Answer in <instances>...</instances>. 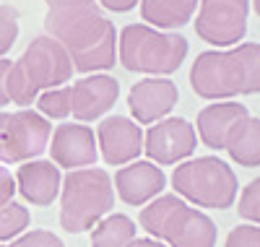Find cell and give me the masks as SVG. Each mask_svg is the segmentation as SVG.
Segmentation results:
<instances>
[{
  "label": "cell",
  "mask_w": 260,
  "mask_h": 247,
  "mask_svg": "<svg viewBox=\"0 0 260 247\" xmlns=\"http://www.w3.org/2000/svg\"><path fill=\"white\" fill-rule=\"evenodd\" d=\"M120 97V81L107 73H89L68 86L71 117L78 122H94L104 117Z\"/></svg>",
  "instance_id": "cell-13"
},
{
  "label": "cell",
  "mask_w": 260,
  "mask_h": 247,
  "mask_svg": "<svg viewBox=\"0 0 260 247\" xmlns=\"http://www.w3.org/2000/svg\"><path fill=\"white\" fill-rule=\"evenodd\" d=\"M18 39V11L13 6H0V57H6Z\"/></svg>",
  "instance_id": "cell-24"
},
{
  "label": "cell",
  "mask_w": 260,
  "mask_h": 247,
  "mask_svg": "<svg viewBox=\"0 0 260 247\" xmlns=\"http://www.w3.org/2000/svg\"><path fill=\"white\" fill-rule=\"evenodd\" d=\"M13 179H16V193H21V198L37 208L52 206L60 195V185H62L60 167L47 159L24 162L16 169Z\"/></svg>",
  "instance_id": "cell-16"
},
{
  "label": "cell",
  "mask_w": 260,
  "mask_h": 247,
  "mask_svg": "<svg viewBox=\"0 0 260 247\" xmlns=\"http://www.w3.org/2000/svg\"><path fill=\"white\" fill-rule=\"evenodd\" d=\"M8 71H11V60L8 57H0V107L11 104L8 91H6V76H8Z\"/></svg>",
  "instance_id": "cell-30"
},
{
  "label": "cell",
  "mask_w": 260,
  "mask_h": 247,
  "mask_svg": "<svg viewBox=\"0 0 260 247\" xmlns=\"http://www.w3.org/2000/svg\"><path fill=\"white\" fill-rule=\"evenodd\" d=\"M47 11H62V8H86L96 6V0H45Z\"/></svg>",
  "instance_id": "cell-28"
},
{
  "label": "cell",
  "mask_w": 260,
  "mask_h": 247,
  "mask_svg": "<svg viewBox=\"0 0 260 247\" xmlns=\"http://www.w3.org/2000/svg\"><path fill=\"white\" fill-rule=\"evenodd\" d=\"M31 224V213L24 203H11L0 206V242H11L18 234H24Z\"/></svg>",
  "instance_id": "cell-21"
},
{
  "label": "cell",
  "mask_w": 260,
  "mask_h": 247,
  "mask_svg": "<svg viewBox=\"0 0 260 247\" xmlns=\"http://www.w3.org/2000/svg\"><path fill=\"white\" fill-rule=\"evenodd\" d=\"M250 0H201L195 34L211 47H234L247 34Z\"/></svg>",
  "instance_id": "cell-9"
},
{
  "label": "cell",
  "mask_w": 260,
  "mask_h": 247,
  "mask_svg": "<svg viewBox=\"0 0 260 247\" xmlns=\"http://www.w3.org/2000/svg\"><path fill=\"white\" fill-rule=\"evenodd\" d=\"M250 112L245 104L240 102H216V104H208L198 112V122H195V136L201 138V143L211 151H224V143H226V136L229 130L240 122L242 117H247Z\"/></svg>",
  "instance_id": "cell-17"
},
{
  "label": "cell",
  "mask_w": 260,
  "mask_h": 247,
  "mask_svg": "<svg viewBox=\"0 0 260 247\" xmlns=\"http://www.w3.org/2000/svg\"><path fill=\"white\" fill-rule=\"evenodd\" d=\"M71 78L73 63L68 52L50 34H39L29 42L24 55L11 63V71L6 76V91L13 104L29 107L42 91L65 86Z\"/></svg>",
  "instance_id": "cell-3"
},
{
  "label": "cell",
  "mask_w": 260,
  "mask_h": 247,
  "mask_svg": "<svg viewBox=\"0 0 260 247\" xmlns=\"http://www.w3.org/2000/svg\"><path fill=\"white\" fill-rule=\"evenodd\" d=\"M117 198L125 206H146L148 200H154L161 195L167 188V177L159 164L148 162V159H136L115 172V182H112Z\"/></svg>",
  "instance_id": "cell-15"
},
{
  "label": "cell",
  "mask_w": 260,
  "mask_h": 247,
  "mask_svg": "<svg viewBox=\"0 0 260 247\" xmlns=\"http://www.w3.org/2000/svg\"><path fill=\"white\" fill-rule=\"evenodd\" d=\"M60 227L68 234L91 229L115 208L112 177L102 167L71 169L60 185Z\"/></svg>",
  "instance_id": "cell-6"
},
{
  "label": "cell",
  "mask_w": 260,
  "mask_h": 247,
  "mask_svg": "<svg viewBox=\"0 0 260 247\" xmlns=\"http://www.w3.org/2000/svg\"><path fill=\"white\" fill-rule=\"evenodd\" d=\"M96 148L110 167H125L143 153V130L125 115H110L96 125Z\"/></svg>",
  "instance_id": "cell-12"
},
{
  "label": "cell",
  "mask_w": 260,
  "mask_h": 247,
  "mask_svg": "<svg viewBox=\"0 0 260 247\" xmlns=\"http://www.w3.org/2000/svg\"><path fill=\"white\" fill-rule=\"evenodd\" d=\"M127 247H167L161 239H154V237H136V239H130Z\"/></svg>",
  "instance_id": "cell-31"
},
{
  "label": "cell",
  "mask_w": 260,
  "mask_h": 247,
  "mask_svg": "<svg viewBox=\"0 0 260 247\" xmlns=\"http://www.w3.org/2000/svg\"><path fill=\"white\" fill-rule=\"evenodd\" d=\"M13 195H16V179L8 167H0V206L11 203Z\"/></svg>",
  "instance_id": "cell-27"
},
{
  "label": "cell",
  "mask_w": 260,
  "mask_h": 247,
  "mask_svg": "<svg viewBox=\"0 0 260 247\" xmlns=\"http://www.w3.org/2000/svg\"><path fill=\"white\" fill-rule=\"evenodd\" d=\"M190 88L211 102L260 94V42L201 52L190 68Z\"/></svg>",
  "instance_id": "cell-2"
},
{
  "label": "cell",
  "mask_w": 260,
  "mask_h": 247,
  "mask_svg": "<svg viewBox=\"0 0 260 247\" xmlns=\"http://www.w3.org/2000/svg\"><path fill=\"white\" fill-rule=\"evenodd\" d=\"M198 136L195 125L185 117H164L143 133V153L159 167L180 164L195 153Z\"/></svg>",
  "instance_id": "cell-10"
},
{
  "label": "cell",
  "mask_w": 260,
  "mask_h": 247,
  "mask_svg": "<svg viewBox=\"0 0 260 247\" xmlns=\"http://www.w3.org/2000/svg\"><path fill=\"white\" fill-rule=\"evenodd\" d=\"M50 156L52 164L62 169H81V167H94L99 159L96 136L94 128L81 125V122H62L52 130L50 136Z\"/></svg>",
  "instance_id": "cell-14"
},
{
  "label": "cell",
  "mask_w": 260,
  "mask_h": 247,
  "mask_svg": "<svg viewBox=\"0 0 260 247\" xmlns=\"http://www.w3.org/2000/svg\"><path fill=\"white\" fill-rule=\"evenodd\" d=\"M45 32L68 52L73 71L104 73L117 63V29L96 6L47 11Z\"/></svg>",
  "instance_id": "cell-1"
},
{
  "label": "cell",
  "mask_w": 260,
  "mask_h": 247,
  "mask_svg": "<svg viewBox=\"0 0 260 247\" xmlns=\"http://www.w3.org/2000/svg\"><path fill=\"white\" fill-rule=\"evenodd\" d=\"M141 229L167 247H216V224L175 193L156 195L138 213Z\"/></svg>",
  "instance_id": "cell-4"
},
{
  "label": "cell",
  "mask_w": 260,
  "mask_h": 247,
  "mask_svg": "<svg viewBox=\"0 0 260 247\" xmlns=\"http://www.w3.org/2000/svg\"><path fill=\"white\" fill-rule=\"evenodd\" d=\"M172 188L185 203L216 211L232 208L240 193L234 169L219 156H198L180 162V167L172 172Z\"/></svg>",
  "instance_id": "cell-7"
},
{
  "label": "cell",
  "mask_w": 260,
  "mask_h": 247,
  "mask_svg": "<svg viewBox=\"0 0 260 247\" xmlns=\"http://www.w3.org/2000/svg\"><path fill=\"white\" fill-rule=\"evenodd\" d=\"M180 102V88L169 76H146L127 91V109L138 125H154Z\"/></svg>",
  "instance_id": "cell-11"
},
{
  "label": "cell",
  "mask_w": 260,
  "mask_h": 247,
  "mask_svg": "<svg viewBox=\"0 0 260 247\" xmlns=\"http://www.w3.org/2000/svg\"><path fill=\"white\" fill-rule=\"evenodd\" d=\"M0 247H6V244H0Z\"/></svg>",
  "instance_id": "cell-33"
},
{
  "label": "cell",
  "mask_w": 260,
  "mask_h": 247,
  "mask_svg": "<svg viewBox=\"0 0 260 247\" xmlns=\"http://www.w3.org/2000/svg\"><path fill=\"white\" fill-rule=\"evenodd\" d=\"M187 39L148 24H127L117 34V63L130 73L172 76L187 57Z\"/></svg>",
  "instance_id": "cell-5"
},
{
  "label": "cell",
  "mask_w": 260,
  "mask_h": 247,
  "mask_svg": "<svg viewBox=\"0 0 260 247\" xmlns=\"http://www.w3.org/2000/svg\"><path fill=\"white\" fill-rule=\"evenodd\" d=\"M237 213H240V219L260 227V177L250 179V182L242 188L240 203H237Z\"/></svg>",
  "instance_id": "cell-23"
},
{
  "label": "cell",
  "mask_w": 260,
  "mask_h": 247,
  "mask_svg": "<svg viewBox=\"0 0 260 247\" xmlns=\"http://www.w3.org/2000/svg\"><path fill=\"white\" fill-rule=\"evenodd\" d=\"M50 136L52 122L29 107L0 112V164H24L39 159L50 146Z\"/></svg>",
  "instance_id": "cell-8"
},
{
  "label": "cell",
  "mask_w": 260,
  "mask_h": 247,
  "mask_svg": "<svg viewBox=\"0 0 260 247\" xmlns=\"http://www.w3.org/2000/svg\"><path fill=\"white\" fill-rule=\"evenodd\" d=\"M141 18L148 26L169 32L182 29L198 8V0H141Z\"/></svg>",
  "instance_id": "cell-19"
},
{
  "label": "cell",
  "mask_w": 260,
  "mask_h": 247,
  "mask_svg": "<svg viewBox=\"0 0 260 247\" xmlns=\"http://www.w3.org/2000/svg\"><path fill=\"white\" fill-rule=\"evenodd\" d=\"M224 247H260V227L257 224H237L226 234Z\"/></svg>",
  "instance_id": "cell-26"
},
{
  "label": "cell",
  "mask_w": 260,
  "mask_h": 247,
  "mask_svg": "<svg viewBox=\"0 0 260 247\" xmlns=\"http://www.w3.org/2000/svg\"><path fill=\"white\" fill-rule=\"evenodd\" d=\"M37 109L39 115H45L47 120H65L71 117V102H68V86L47 88L37 97Z\"/></svg>",
  "instance_id": "cell-22"
},
{
  "label": "cell",
  "mask_w": 260,
  "mask_h": 247,
  "mask_svg": "<svg viewBox=\"0 0 260 247\" xmlns=\"http://www.w3.org/2000/svg\"><path fill=\"white\" fill-rule=\"evenodd\" d=\"M102 8L107 11H112V13H127V11H133L141 0H99Z\"/></svg>",
  "instance_id": "cell-29"
},
{
  "label": "cell",
  "mask_w": 260,
  "mask_h": 247,
  "mask_svg": "<svg viewBox=\"0 0 260 247\" xmlns=\"http://www.w3.org/2000/svg\"><path fill=\"white\" fill-rule=\"evenodd\" d=\"M136 239V221L125 213H107L91 227V247H127Z\"/></svg>",
  "instance_id": "cell-20"
},
{
  "label": "cell",
  "mask_w": 260,
  "mask_h": 247,
  "mask_svg": "<svg viewBox=\"0 0 260 247\" xmlns=\"http://www.w3.org/2000/svg\"><path fill=\"white\" fill-rule=\"evenodd\" d=\"M6 247H65L62 239L50 232V229H31V232H24V234H18L11 244Z\"/></svg>",
  "instance_id": "cell-25"
},
{
  "label": "cell",
  "mask_w": 260,
  "mask_h": 247,
  "mask_svg": "<svg viewBox=\"0 0 260 247\" xmlns=\"http://www.w3.org/2000/svg\"><path fill=\"white\" fill-rule=\"evenodd\" d=\"M224 151L240 167H260V117L247 115L237 122L226 136Z\"/></svg>",
  "instance_id": "cell-18"
},
{
  "label": "cell",
  "mask_w": 260,
  "mask_h": 247,
  "mask_svg": "<svg viewBox=\"0 0 260 247\" xmlns=\"http://www.w3.org/2000/svg\"><path fill=\"white\" fill-rule=\"evenodd\" d=\"M252 8H255V13L260 16V0H252Z\"/></svg>",
  "instance_id": "cell-32"
}]
</instances>
